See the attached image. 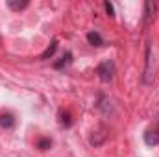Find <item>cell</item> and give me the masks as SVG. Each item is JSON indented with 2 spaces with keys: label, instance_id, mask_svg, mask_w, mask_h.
Instances as JSON below:
<instances>
[{
  "label": "cell",
  "instance_id": "12",
  "mask_svg": "<svg viewBox=\"0 0 159 157\" xmlns=\"http://www.w3.org/2000/svg\"><path fill=\"white\" fill-rule=\"evenodd\" d=\"M59 124L65 126V128H70V126H72V117H70L69 111H61V113H59Z\"/></svg>",
  "mask_w": 159,
  "mask_h": 157
},
{
  "label": "cell",
  "instance_id": "1",
  "mask_svg": "<svg viewBox=\"0 0 159 157\" xmlns=\"http://www.w3.org/2000/svg\"><path fill=\"white\" fill-rule=\"evenodd\" d=\"M96 74L102 81H111L115 76V63L113 61H102L96 67Z\"/></svg>",
  "mask_w": 159,
  "mask_h": 157
},
{
  "label": "cell",
  "instance_id": "7",
  "mask_svg": "<svg viewBox=\"0 0 159 157\" xmlns=\"http://www.w3.org/2000/svg\"><path fill=\"white\" fill-rule=\"evenodd\" d=\"M0 126H2L4 129L13 128V126H15V117H13L11 113H2V115H0Z\"/></svg>",
  "mask_w": 159,
  "mask_h": 157
},
{
  "label": "cell",
  "instance_id": "5",
  "mask_svg": "<svg viewBox=\"0 0 159 157\" xmlns=\"http://www.w3.org/2000/svg\"><path fill=\"white\" fill-rule=\"evenodd\" d=\"M107 137H109L107 129H106V128H102V129H98V131H94V133L91 135L89 142H91L93 146H100V144H104V142L107 141Z\"/></svg>",
  "mask_w": 159,
  "mask_h": 157
},
{
  "label": "cell",
  "instance_id": "3",
  "mask_svg": "<svg viewBox=\"0 0 159 157\" xmlns=\"http://www.w3.org/2000/svg\"><path fill=\"white\" fill-rule=\"evenodd\" d=\"M96 107L104 113V115H113V104H111V100L106 96V94H98V102H96Z\"/></svg>",
  "mask_w": 159,
  "mask_h": 157
},
{
  "label": "cell",
  "instance_id": "14",
  "mask_svg": "<svg viewBox=\"0 0 159 157\" xmlns=\"http://www.w3.org/2000/svg\"><path fill=\"white\" fill-rule=\"evenodd\" d=\"M104 9H106V13H107L109 17H115V7H113L111 2H104Z\"/></svg>",
  "mask_w": 159,
  "mask_h": 157
},
{
  "label": "cell",
  "instance_id": "2",
  "mask_svg": "<svg viewBox=\"0 0 159 157\" xmlns=\"http://www.w3.org/2000/svg\"><path fill=\"white\" fill-rule=\"evenodd\" d=\"M143 81H144L146 85L154 83V78H152V46H150V44L146 46V69H144Z\"/></svg>",
  "mask_w": 159,
  "mask_h": 157
},
{
  "label": "cell",
  "instance_id": "11",
  "mask_svg": "<svg viewBox=\"0 0 159 157\" xmlns=\"http://www.w3.org/2000/svg\"><path fill=\"white\" fill-rule=\"evenodd\" d=\"M70 61H72V54H70V52H67L59 61H56V63H54V69H57V70H59V69H63L65 65H69Z\"/></svg>",
  "mask_w": 159,
  "mask_h": 157
},
{
  "label": "cell",
  "instance_id": "10",
  "mask_svg": "<svg viewBox=\"0 0 159 157\" xmlns=\"http://www.w3.org/2000/svg\"><path fill=\"white\" fill-rule=\"evenodd\" d=\"M56 50H57V41H52V43H50V46H48V48H46V50H44V52L39 56V59H43V61H44V59L52 57V56L56 54Z\"/></svg>",
  "mask_w": 159,
  "mask_h": 157
},
{
  "label": "cell",
  "instance_id": "8",
  "mask_svg": "<svg viewBox=\"0 0 159 157\" xmlns=\"http://www.w3.org/2000/svg\"><path fill=\"white\" fill-rule=\"evenodd\" d=\"M28 0H7V7L13 9V11H20V9H26L28 7Z\"/></svg>",
  "mask_w": 159,
  "mask_h": 157
},
{
  "label": "cell",
  "instance_id": "9",
  "mask_svg": "<svg viewBox=\"0 0 159 157\" xmlns=\"http://www.w3.org/2000/svg\"><path fill=\"white\" fill-rule=\"evenodd\" d=\"M87 41H89V44H93V46H102V44H104V39H102V35H100L98 32H89V34H87Z\"/></svg>",
  "mask_w": 159,
  "mask_h": 157
},
{
  "label": "cell",
  "instance_id": "6",
  "mask_svg": "<svg viewBox=\"0 0 159 157\" xmlns=\"http://www.w3.org/2000/svg\"><path fill=\"white\" fill-rule=\"evenodd\" d=\"M144 142L148 146H157L159 144V131L157 129H148L144 133Z\"/></svg>",
  "mask_w": 159,
  "mask_h": 157
},
{
  "label": "cell",
  "instance_id": "4",
  "mask_svg": "<svg viewBox=\"0 0 159 157\" xmlns=\"http://www.w3.org/2000/svg\"><path fill=\"white\" fill-rule=\"evenodd\" d=\"M156 9H157V6H156V2H144V13H143V22L148 26L152 20H154V17H156Z\"/></svg>",
  "mask_w": 159,
  "mask_h": 157
},
{
  "label": "cell",
  "instance_id": "13",
  "mask_svg": "<svg viewBox=\"0 0 159 157\" xmlns=\"http://www.w3.org/2000/svg\"><path fill=\"white\" fill-rule=\"evenodd\" d=\"M50 146H52V141L46 139V137H43V139L37 141V148H39V150H48Z\"/></svg>",
  "mask_w": 159,
  "mask_h": 157
}]
</instances>
